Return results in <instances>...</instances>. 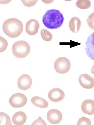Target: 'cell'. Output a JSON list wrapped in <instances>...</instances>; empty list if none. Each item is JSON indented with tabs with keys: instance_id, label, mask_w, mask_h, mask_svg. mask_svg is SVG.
Listing matches in <instances>:
<instances>
[{
	"instance_id": "obj_1",
	"label": "cell",
	"mask_w": 94,
	"mask_h": 125,
	"mask_svg": "<svg viewBox=\"0 0 94 125\" xmlns=\"http://www.w3.org/2000/svg\"><path fill=\"white\" fill-rule=\"evenodd\" d=\"M64 20L63 15L59 10L51 9L45 13L42 20L44 25L47 28L56 29L62 26Z\"/></svg>"
},
{
	"instance_id": "obj_2",
	"label": "cell",
	"mask_w": 94,
	"mask_h": 125,
	"mask_svg": "<svg viewBox=\"0 0 94 125\" xmlns=\"http://www.w3.org/2000/svg\"><path fill=\"white\" fill-rule=\"evenodd\" d=\"M4 33L9 37H17L22 34L23 30V25L19 19L12 18L6 20L3 25Z\"/></svg>"
},
{
	"instance_id": "obj_3",
	"label": "cell",
	"mask_w": 94,
	"mask_h": 125,
	"mask_svg": "<svg viewBox=\"0 0 94 125\" xmlns=\"http://www.w3.org/2000/svg\"><path fill=\"white\" fill-rule=\"evenodd\" d=\"M12 50L14 55L18 58L26 57L30 51V47L26 42L20 40L16 42L13 45Z\"/></svg>"
},
{
	"instance_id": "obj_4",
	"label": "cell",
	"mask_w": 94,
	"mask_h": 125,
	"mask_svg": "<svg viewBox=\"0 0 94 125\" xmlns=\"http://www.w3.org/2000/svg\"><path fill=\"white\" fill-rule=\"evenodd\" d=\"M71 63L69 60L64 57H60L57 59L54 64L56 71L60 74H65L70 70Z\"/></svg>"
},
{
	"instance_id": "obj_5",
	"label": "cell",
	"mask_w": 94,
	"mask_h": 125,
	"mask_svg": "<svg viewBox=\"0 0 94 125\" xmlns=\"http://www.w3.org/2000/svg\"><path fill=\"white\" fill-rule=\"evenodd\" d=\"M27 99L23 94L16 93L13 95L9 100L10 105L14 108H20L24 106L27 103Z\"/></svg>"
},
{
	"instance_id": "obj_6",
	"label": "cell",
	"mask_w": 94,
	"mask_h": 125,
	"mask_svg": "<svg viewBox=\"0 0 94 125\" xmlns=\"http://www.w3.org/2000/svg\"><path fill=\"white\" fill-rule=\"evenodd\" d=\"M32 84V80L28 75L23 74L19 78L17 81V85L20 89L25 91L30 88Z\"/></svg>"
},
{
	"instance_id": "obj_7",
	"label": "cell",
	"mask_w": 94,
	"mask_h": 125,
	"mask_svg": "<svg viewBox=\"0 0 94 125\" xmlns=\"http://www.w3.org/2000/svg\"><path fill=\"white\" fill-rule=\"evenodd\" d=\"M47 118L50 123L56 124L60 122L62 119L61 112L59 110L53 109L49 110L47 113Z\"/></svg>"
},
{
	"instance_id": "obj_8",
	"label": "cell",
	"mask_w": 94,
	"mask_h": 125,
	"mask_svg": "<svg viewBox=\"0 0 94 125\" xmlns=\"http://www.w3.org/2000/svg\"><path fill=\"white\" fill-rule=\"evenodd\" d=\"M85 50L87 55L94 61V32L88 37L85 43Z\"/></svg>"
},
{
	"instance_id": "obj_9",
	"label": "cell",
	"mask_w": 94,
	"mask_h": 125,
	"mask_svg": "<svg viewBox=\"0 0 94 125\" xmlns=\"http://www.w3.org/2000/svg\"><path fill=\"white\" fill-rule=\"evenodd\" d=\"M40 25L38 21L35 19L29 20L26 25V31L30 35H34L38 32Z\"/></svg>"
},
{
	"instance_id": "obj_10",
	"label": "cell",
	"mask_w": 94,
	"mask_h": 125,
	"mask_svg": "<svg viewBox=\"0 0 94 125\" xmlns=\"http://www.w3.org/2000/svg\"><path fill=\"white\" fill-rule=\"evenodd\" d=\"M79 83L83 88L91 89L94 86V80L90 76L86 74L81 75L79 78Z\"/></svg>"
},
{
	"instance_id": "obj_11",
	"label": "cell",
	"mask_w": 94,
	"mask_h": 125,
	"mask_svg": "<svg viewBox=\"0 0 94 125\" xmlns=\"http://www.w3.org/2000/svg\"><path fill=\"white\" fill-rule=\"evenodd\" d=\"M48 96L52 101L58 102L64 99L65 97V93L61 89L59 88H54L49 92Z\"/></svg>"
},
{
	"instance_id": "obj_12",
	"label": "cell",
	"mask_w": 94,
	"mask_h": 125,
	"mask_svg": "<svg viewBox=\"0 0 94 125\" xmlns=\"http://www.w3.org/2000/svg\"><path fill=\"white\" fill-rule=\"evenodd\" d=\"M81 109L85 114L92 115L94 114V101L90 99L84 101L82 104Z\"/></svg>"
},
{
	"instance_id": "obj_13",
	"label": "cell",
	"mask_w": 94,
	"mask_h": 125,
	"mask_svg": "<svg viewBox=\"0 0 94 125\" xmlns=\"http://www.w3.org/2000/svg\"><path fill=\"white\" fill-rule=\"evenodd\" d=\"M27 117L26 114L21 111L16 112L13 115L12 122L16 125H23L26 122Z\"/></svg>"
},
{
	"instance_id": "obj_14",
	"label": "cell",
	"mask_w": 94,
	"mask_h": 125,
	"mask_svg": "<svg viewBox=\"0 0 94 125\" xmlns=\"http://www.w3.org/2000/svg\"><path fill=\"white\" fill-rule=\"evenodd\" d=\"M81 24L80 19L77 17H74L70 20L69 26L70 30L74 33H77L79 31Z\"/></svg>"
},
{
	"instance_id": "obj_15",
	"label": "cell",
	"mask_w": 94,
	"mask_h": 125,
	"mask_svg": "<svg viewBox=\"0 0 94 125\" xmlns=\"http://www.w3.org/2000/svg\"><path fill=\"white\" fill-rule=\"evenodd\" d=\"M31 101L35 106L40 108H47L49 105L48 103L46 100L38 96L33 97Z\"/></svg>"
},
{
	"instance_id": "obj_16",
	"label": "cell",
	"mask_w": 94,
	"mask_h": 125,
	"mask_svg": "<svg viewBox=\"0 0 94 125\" xmlns=\"http://www.w3.org/2000/svg\"><path fill=\"white\" fill-rule=\"evenodd\" d=\"M0 125H12L9 116L6 114L2 112L0 113Z\"/></svg>"
},
{
	"instance_id": "obj_17",
	"label": "cell",
	"mask_w": 94,
	"mask_h": 125,
	"mask_svg": "<svg viewBox=\"0 0 94 125\" xmlns=\"http://www.w3.org/2000/svg\"><path fill=\"white\" fill-rule=\"evenodd\" d=\"M76 6L81 9H86L89 8L91 6V3L90 0H78L76 3Z\"/></svg>"
},
{
	"instance_id": "obj_18",
	"label": "cell",
	"mask_w": 94,
	"mask_h": 125,
	"mask_svg": "<svg viewBox=\"0 0 94 125\" xmlns=\"http://www.w3.org/2000/svg\"><path fill=\"white\" fill-rule=\"evenodd\" d=\"M40 34L42 38L45 41H49L53 39L52 34L45 29H42L40 31Z\"/></svg>"
},
{
	"instance_id": "obj_19",
	"label": "cell",
	"mask_w": 94,
	"mask_h": 125,
	"mask_svg": "<svg viewBox=\"0 0 94 125\" xmlns=\"http://www.w3.org/2000/svg\"><path fill=\"white\" fill-rule=\"evenodd\" d=\"M0 52H2L5 51L7 47L8 43L7 40L2 37H0Z\"/></svg>"
},
{
	"instance_id": "obj_20",
	"label": "cell",
	"mask_w": 94,
	"mask_h": 125,
	"mask_svg": "<svg viewBox=\"0 0 94 125\" xmlns=\"http://www.w3.org/2000/svg\"><path fill=\"white\" fill-rule=\"evenodd\" d=\"M88 26L91 29L94 30V12L88 16L86 20Z\"/></svg>"
},
{
	"instance_id": "obj_21",
	"label": "cell",
	"mask_w": 94,
	"mask_h": 125,
	"mask_svg": "<svg viewBox=\"0 0 94 125\" xmlns=\"http://www.w3.org/2000/svg\"><path fill=\"white\" fill-rule=\"evenodd\" d=\"M91 122L90 119L84 117H82L79 120L77 125H91Z\"/></svg>"
},
{
	"instance_id": "obj_22",
	"label": "cell",
	"mask_w": 94,
	"mask_h": 125,
	"mask_svg": "<svg viewBox=\"0 0 94 125\" xmlns=\"http://www.w3.org/2000/svg\"><path fill=\"white\" fill-rule=\"evenodd\" d=\"M38 1V0H22L24 5L28 7L34 6L36 4Z\"/></svg>"
},
{
	"instance_id": "obj_23",
	"label": "cell",
	"mask_w": 94,
	"mask_h": 125,
	"mask_svg": "<svg viewBox=\"0 0 94 125\" xmlns=\"http://www.w3.org/2000/svg\"><path fill=\"white\" fill-rule=\"evenodd\" d=\"M31 125H47L45 121L40 117H39L38 119L35 120Z\"/></svg>"
},
{
	"instance_id": "obj_24",
	"label": "cell",
	"mask_w": 94,
	"mask_h": 125,
	"mask_svg": "<svg viewBox=\"0 0 94 125\" xmlns=\"http://www.w3.org/2000/svg\"><path fill=\"white\" fill-rule=\"evenodd\" d=\"M92 73L94 75V65L92 67L91 69Z\"/></svg>"
}]
</instances>
